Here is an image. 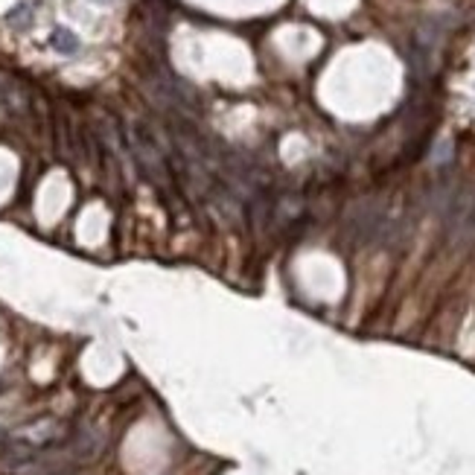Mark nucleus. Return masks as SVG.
<instances>
[{
    "mask_svg": "<svg viewBox=\"0 0 475 475\" xmlns=\"http://www.w3.org/2000/svg\"><path fill=\"white\" fill-rule=\"evenodd\" d=\"M50 44H53V50H59V53H64V56H73V53L79 50V38L73 36L68 27H56L53 36H50Z\"/></svg>",
    "mask_w": 475,
    "mask_h": 475,
    "instance_id": "nucleus-1",
    "label": "nucleus"
}]
</instances>
